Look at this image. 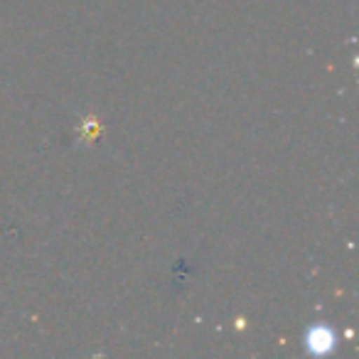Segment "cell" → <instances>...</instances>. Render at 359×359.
Segmentation results:
<instances>
[{
  "label": "cell",
  "mask_w": 359,
  "mask_h": 359,
  "mask_svg": "<svg viewBox=\"0 0 359 359\" xmlns=\"http://www.w3.org/2000/svg\"><path fill=\"white\" fill-rule=\"evenodd\" d=\"M308 347H310V352H315V354L330 352V349L334 347V334L330 332L327 327H315V330H310V334H308Z\"/></svg>",
  "instance_id": "1"
}]
</instances>
